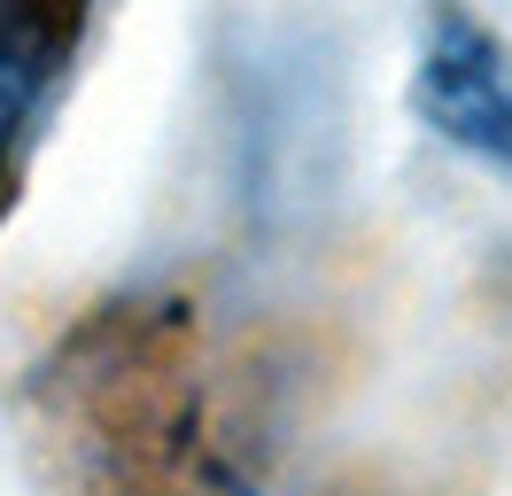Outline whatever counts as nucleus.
<instances>
[{"mask_svg": "<svg viewBox=\"0 0 512 496\" xmlns=\"http://www.w3.org/2000/svg\"><path fill=\"white\" fill-rule=\"evenodd\" d=\"M86 0H0V163L39 124L47 93L63 86Z\"/></svg>", "mask_w": 512, "mask_h": 496, "instance_id": "nucleus-2", "label": "nucleus"}, {"mask_svg": "<svg viewBox=\"0 0 512 496\" xmlns=\"http://www.w3.org/2000/svg\"><path fill=\"white\" fill-rule=\"evenodd\" d=\"M412 109L458 155H474L489 171H512V47L481 24L474 8H458V0L427 8Z\"/></svg>", "mask_w": 512, "mask_h": 496, "instance_id": "nucleus-1", "label": "nucleus"}]
</instances>
